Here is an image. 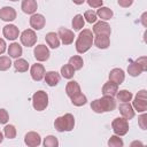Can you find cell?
Instances as JSON below:
<instances>
[{"instance_id": "obj_1", "label": "cell", "mask_w": 147, "mask_h": 147, "mask_svg": "<svg viewBox=\"0 0 147 147\" xmlns=\"http://www.w3.org/2000/svg\"><path fill=\"white\" fill-rule=\"evenodd\" d=\"M116 108V101L114 96L103 95L100 99H95L91 102V109L96 114H103L113 111Z\"/></svg>"}, {"instance_id": "obj_2", "label": "cell", "mask_w": 147, "mask_h": 147, "mask_svg": "<svg viewBox=\"0 0 147 147\" xmlns=\"http://www.w3.org/2000/svg\"><path fill=\"white\" fill-rule=\"evenodd\" d=\"M93 39H94V34L91 30L88 29H83V31L79 32L76 42H75V47L76 51L79 54H84L86 53L93 45Z\"/></svg>"}, {"instance_id": "obj_3", "label": "cell", "mask_w": 147, "mask_h": 147, "mask_svg": "<svg viewBox=\"0 0 147 147\" xmlns=\"http://www.w3.org/2000/svg\"><path fill=\"white\" fill-rule=\"evenodd\" d=\"M54 127L57 132H70L75 127V117L72 114L67 113L59 116L54 121Z\"/></svg>"}, {"instance_id": "obj_4", "label": "cell", "mask_w": 147, "mask_h": 147, "mask_svg": "<svg viewBox=\"0 0 147 147\" xmlns=\"http://www.w3.org/2000/svg\"><path fill=\"white\" fill-rule=\"evenodd\" d=\"M32 107L37 111H42L48 107V94L45 91H37L32 95Z\"/></svg>"}, {"instance_id": "obj_5", "label": "cell", "mask_w": 147, "mask_h": 147, "mask_svg": "<svg viewBox=\"0 0 147 147\" xmlns=\"http://www.w3.org/2000/svg\"><path fill=\"white\" fill-rule=\"evenodd\" d=\"M132 107L134 111H138V113H145L147 110V91L146 90H140L136 94L134 100L132 101Z\"/></svg>"}, {"instance_id": "obj_6", "label": "cell", "mask_w": 147, "mask_h": 147, "mask_svg": "<svg viewBox=\"0 0 147 147\" xmlns=\"http://www.w3.org/2000/svg\"><path fill=\"white\" fill-rule=\"evenodd\" d=\"M111 129L115 134L122 137L129 132V121L124 117H116L111 122Z\"/></svg>"}, {"instance_id": "obj_7", "label": "cell", "mask_w": 147, "mask_h": 147, "mask_svg": "<svg viewBox=\"0 0 147 147\" xmlns=\"http://www.w3.org/2000/svg\"><path fill=\"white\" fill-rule=\"evenodd\" d=\"M20 39L23 46L25 47H32L37 42V34L33 29H26L20 34Z\"/></svg>"}, {"instance_id": "obj_8", "label": "cell", "mask_w": 147, "mask_h": 147, "mask_svg": "<svg viewBox=\"0 0 147 147\" xmlns=\"http://www.w3.org/2000/svg\"><path fill=\"white\" fill-rule=\"evenodd\" d=\"M33 54H34L36 60L39 61V62L47 61V60L49 59V55H51L48 47H47L46 45H44V44L37 45V46L34 47V49H33Z\"/></svg>"}, {"instance_id": "obj_9", "label": "cell", "mask_w": 147, "mask_h": 147, "mask_svg": "<svg viewBox=\"0 0 147 147\" xmlns=\"http://www.w3.org/2000/svg\"><path fill=\"white\" fill-rule=\"evenodd\" d=\"M57 36L60 38V41L63 45H70L74 42V39H75L74 31H71L67 28H60L57 31Z\"/></svg>"}, {"instance_id": "obj_10", "label": "cell", "mask_w": 147, "mask_h": 147, "mask_svg": "<svg viewBox=\"0 0 147 147\" xmlns=\"http://www.w3.org/2000/svg\"><path fill=\"white\" fill-rule=\"evenodd\" d=\"M92 32H93V34H106V36H110L111 29H110V25L106 21H102L101 20V21L94 23L93 29H92Z\"/></svg>"}, {"instance_id": "obj_11", "label": "cell", "mask_w": 147, "mask_h": 147, "mask_svg": "<svg viewBox=\"0 0 147 147\" xmlns=\"http://www.w3.org/2000/svg\"><path fill=\"white\" fill-rule=\"evenodd\" d=\"M24 144L29 147H37L41 144V137L38 132L30 131L24 136Z\"/></svg>"}, {"instance_id": "obj_12", "label": "cell", "mask_w": 147, "mask_h": 147, "mask_svg": "<svg viewBox=\"0 0 147 147\" xmlns=\"http://www.w3.org/2000/svg\"><path fill=\"white\" fill-rule=\"evenodd\" d=\"M29 22H30V26L33 30H41L45 26V24H46V18L44 17L42 14L34 13V14L31 15Z\"/></svg>"}, {"instance_id": "obj_13", "label": "cell", "mask_w": 147, "mask_h": 147, "mask_svg": "<svg viewBox=\"0 0 147 147\" xmlns=\"http://www.w3.org/2000/svg\"><path fill=\"white\" fill-rule=\"evenodd\" d=\"M2 33H3V37L8 40H16L20 36V30L16 25L14 24H7L3 26L2 29Z\"/></svg>"}, {"instance_id": "obj_14", "label": "cell", "mask_w": 147, "mask_h": 147, "mask_svg": "<svg viewBox=\"0 0 147 147\" xmlns=\"http://www.w3.org/2000/svg\"><path fill=\"white\" fill-rule=\"evenodd\" d=\"M45 67L40 63H34L31 65L30 68V75H31V78L34 80V82H40L44 76H45Z\"/></svg>"}, {"instance_id": "obj_15", "label": "cell", "mask_w": 147, "mask_h": 147, "mask_svg": "<svg viewBox=\"0 0 147 147\" xmlns=\"http://www.w3.org/2000/svg\"><path fill=\"white\" fill-rule=\"evenodd\" d=\"M108 78H109V80L114 82L115 84L121 85L124 82V79H125L124 70L121 69V68H114V69L110 70L109 75H108Z\"/></svg>"}, {"instance_id": "obj_16", "label": "cell", "mask_w": 147, "mask_h": 147, "mask_svg": "<svg viewBox=\"0 0 147 147\" xmlns=\"http://www.w3.org/2000/svg\"><path fill=\"white\" fill-rule=\"evenodd\" d=\"M118 110H119L122 117L126 118L127 121L132 119L134 117V115H136V111H134V109H133V107H132V105L130 102H122L119 105V107H118Z\"/></svg>"}, {"instance_id": "obj_17", "label": "cell", "mask_w": 147, "mask_h": 147, "mask_svg": "<svg viewBox=\"0 0 147 147\" xmlns=\"http://www.w3.org/2000/svg\"><path fill=\"white\" fill-rule=\"evenodd\" d=\"M16 10L13 7L5 6L0 9V18L5 22H13L16 18Z\"/></svg>"}, {"instance_id": "obj_18", "label": "cell", "mask_w": 147, "mask_h": 147, "mask_svg": "<svg viewBox=\"0 0 147 147\" xmlns=\"http://www.w3.org/2000/svg\"><path fill=\"white\" fill-rule=\"evenodd\" d=\"M44 79H45V83H46L48 86L54 87V86H56V85L60 83L61 76H60V74H59V72L51 70V71H46V72H45Z\"/></svg>"}, {"instance_id": "obj_19", "label": "cell", "mask_w": 147, "mask_h": 147, "mask_svg": "<svg viewBox=\"0 0 147 147\" xmlns=\"http://www.w3.org/2000/svg\"><path fill=\"white\" fill-rule=\"evenodd\" d=\"M93 44L100 49H106L110 45V38L109 36H106V34H95L93 39Z\"/></svg>"}, {"instance_id": "obj_20", "label": "cell", "mask_w": 147, "mask_h": 147, "mask_svg": "<svg viewBox=\"0 0 147 147\" xmlns=\"http://www.w3.org/2000/svg\"><path fill=\"white\" fill-rule=\"evenodd\" d=\"M21 8H22L23 13L29 14V15H32V14L36 13V10L38 8L37 0H23L22 1V5H21Z\"/></svg>"}, {"instance_id": "obj_21", "label": "cell", "mask_w": 147, "mask_h": 147, "mask_svg": "<svg viewBox=\"0 0 147 147\" xmlns=\"http://www.w3.org/2000/svg\"><path fill=\"white\" fill-rule=\"evenodd\" d=\"M45 41H46L47 46H49L53 49H56L60 46V38H59L56 32H48V33H46Z\"/></svg>"}, {"instance_id": "obj_22", "label": "cell", "mask_w": 147, "mask_h": 147, "mask_svg": "<svg viewBox=\"0 0 147 147\" xmlns=\"http://www.w3.org/2000/svg\"><path fill=\"white\" fill-rule=\"evenodd\" d=\"M118 91V85L115 84L111 80H108L107 83L103 84L102 86V94L103 95H109V96H115Z\"/></svg>"}, {"instance_id": "obj_23", "label": "cell", "mask_w": 147, "mask_h": 147, "mask_svg": "<svg viewBox=\"0 0 147 147\" xmlns=\"http://www.w3.org/2000/svg\"><path fill=\"white\" fill-rule=\"evenodd\" d=\"M7 51H8L9 57H13V59H18L23 54V48L18 42H11Z\"/></svg>"}, {"instance_id": "obj_24", "label": "cell", "mask_w": 147, "mask_h": 147, "mask_svg": "<svg viewBox=\"0 0 147 147\" xmlns=\"http://www.w3.org/2000/svg\"><path fill=\"white\" fill-rule=\"evenodd\" d=\"M141 72H144L142 68L140 67V64L137 61H132L129 60V65H127V74L132 77H137L139 76Z\"/></svg>"}, {"instance_id": "obj_25", "label": "cell", "mask_w": 147, "mask_h": 147, "mask_svg": "<svg viewBox=\"0 0 147 147\" xmlns=\"http://www.w3.org/2000/svg\"><path fill=\"white\" fill-rule=\"evenodd\" d=\"M79 92H82L80 91V86H79V84L76 80H70V82L67 83V85H65V93H67V95L69 98L74 96L75 94H77Z\"/></svg>"}, {"instance_id": "obj_26", "label": "cell", "mask_w": 147, "mask_h": 147, "mask_svg": "<svg viewBox=\"0 0 147 147\" xmlns=\"http://www.w3.org/2000/svg\"><path fill=\"white\" fill-rule=\"evenodd\" d=\"M113 15H114L113 10H111L110 8H108V7L101 6V7L96 10V16H98L99 18H101L102 21H108V20H110V18L113 17Z\"/></svg>"}, {"instance_id": "obj_27", "label": "cell", "mask_w": 147, "mask_h": 147, "mask_svg": "<svg viewBox=\"0 0 147 147\" xmlns=\"http://www.w3.org/2000/svg\"><path fill=\"white\" fill-rule=\"evenodd\" d=\"M15 70L17 72H25L28 71L29 69V63L25 59H22V57H18V59H15V62L13 63Z\"/></svg>"}, {"instance_id": "obj_28", "label": "cell", "mask_w": 147, "mask_h": 147, "mask_svg": "<svg viewBox=\"0 0 147 147\" xmlns=\"http://www.w3.org/2000/svg\"><path fill=\"white\" fill-rule=\"evenodd\" d=\"M71 25H72V28H74L75 31H79V30H82V29L84 28V25H85L84 16L80 15V14L75 15L74 18H72V21H71Z\"/></svg>"}, {"instance_id": "obj_29", "label": "cell", "mask_w": 147, "mask_h": 147, "mask_svg": "<svg viewBox=\"0 0 147 147\" xmlns=\"http://www.w3.org/2000/svg\"><path fill=\"white\" fill-rule=\"evenodd\" d=\"M70 99H71V103H72L74 106H76V107H82V106L86 105V102H87V98H86V95L83 94L82 92L75 94V95L71 96Z\"/></svg>"}, {"instance_id": "obj_30", "label": "cell", "mask_w": 147, "mask_h": 147, "mask_svg": "<svg viewBox=\"0 0 147 147\" xmlns=\"http://www.w3.org/2000/svg\"><path fill=\"white\" fill-rule=\"evenodd\" d=\"M75 71H76V70L68 63V64H64V65L61 67L60 74H61V76H62L63 78H65V79H71V78L74 77V75H75Z\"/></svg>"}, {"instance_id": "obj_31", "label": "cell", "mask_w": 147, "mask_h": 147, "mask_svg": "<svg viewBox=\"0 0 147 147\" xmlns=\"http://www.w3.org/2000/svg\"><path fill=\"white\" fill-rule=\"evenodd\" d=\"M69 64L75 69V70H80L84 65V61L83 57L79 55H74L69 59Z\"/></svg>"}, {"instance_id": "obj_32", "label": "cell", "mask_w": 147, "mask_h": 147, "mask_svg": "<svg viewBox=\"0 0 147 147\" xmlns=\"http://www.w3.org/2000/svg\"><path fill=\"white\" fill-rule=\"evenodd\" d=\"M116 96H117L118 101H121V102H130V101L132 100V98H133L132 93H131L130 91H127V90H121V91H117Z\"/></svg>"}, {"instance_id": "obj_33", "label": "cell", "mask_w": 147, "mask_h": 147, "mask_svg": "<svg viewBox=\"0 0 147 147\" xmlns=\"http://www.w3.org/2000/svg\"><path fill=\"white\" fill-rule=\"evenodd\" d=\"M3 136L7 139H14L16 137V127L13 124H7L3 127Z\"/></svg>"}, {"instance_id": "obj_34", "label": "cell", "mask_w": 147, "mask_h": 147, "mask_svg": "<svg viewBox=\"0 0 147 147\" xmlns=\"http://www.w3.org/2000/svg\"><path fill=\"white\" fill-rule=\"evenodd\" d=\"M108 146L109 147H123L124 146V142L122 140V138H119V136L117 134H114L109 138L108 140Z\"/></svg>"}, {"instance_id": "obj_35", "label": "cell", "mask_w": 147, "mask_h": 147, "mask_svg": "<svg viewBox=\"0 0 147 147\" xmlns=\"http://www.w3.org/2000/svg\"><path fill=\"white\" fill-rule=\"evenodd\" d=\"M42 145L45 147H57L59 146V140L54 136H47L46 138H44Z\"/></svg>"}, {"instance_id": "obj_36", "label": "cell", "mask_w": 147, "mask_h": 147, "mask_svg": "<svg viewBox=\"0 0 147 147\" xmlns=\"http://www.w3.org/2000/svg\"><path fill=\"white\" fill-rule=\"evenodd\" d=\"M13 65L9 56H0V71H6Z\"/></svg>"}, {"instance_id": "obj_37", "label": "cell", "mask_w": 147, "mask_h": 147, "mask_svg": "<svg viewBox=\"0 0 147 147\" xmlns=\"http://www.w3.org/2000/svg\"><path fill=\"white\" fill-rule=\"evenodd\" d=\"M84 20L87 22V23H95L96 20H98V16H96V13L94 10H86L84 13Z\"/></svg>"}, {"instance_id": "obj_38", "label": "cell", "mask_w": 147, "mask_h": 147, "mask_svg": "<svg viewBox=\"0 0 147 147\" xmlns=\"http://www.w3.org/2000/svg\"><path fill=\"white\" fill-rule=\"evenodd\" d=\"M9 121V114L6 109L0 108V124H7Z\"/></svg>"}, {"instance_id": "obj_39", "label": "cell", "mask_w": 147, "mask_h": 147, "mask_svg": "<svg viewBox=\"0 0 147 147\" xmlns=\"http://www.w3.org/2000/svg\"><path fill=\"white\" fill-rule=\"evenodd\" d=\"M85 1L91 8H100L103 3V0H85Z\"/></svg>"}, {"instance_id": "obj_40", "label": "cell", "mask_w": 147, "mask_h": 147, "mask_svg": "<svg viewBox=\"0 0 147 147\" xmlns=\"http://www.w3.org/2000/svg\"><path fill=\"white\" fill-rule=\"evenodd\" d=\"M147 118V115L145 114V113H142V115H140L139 116V118H138V123H139V126L142 129V130H146L147 129V125H146V119Z\"/></svg>"}, {"instance_id": "obj_41", "label": "cell", "mask_w": 147, "mask_h": 147, "mask_svg": "<svg viewBox=\"0 0 147 147\" xmlns=\"http://www.w3.org/2000/svg\"><path fill=\"white\" fill-rule=\"evenodd\" d=\"M136 61L140 64V67L142 68V70H144V71H146V70H147V57H146V56H140V57H139V59H137Z\"/></svg>"}, {"instance_id": "obj_42", "label": "cell", "mask_w": 147, "mask_h": 147, "mask_svg": "<svg viewBox=\"0 0 147 147\" xmlns=\"http://www.w3.org/2000/svg\"><path fill=\"white\" fill-rule=\"evenodd\" d=\"M117 2H118V5H119L121 7H123V8H127V7L132 6L133 0H117Z\"/></svg>"}, {"instance_id": "obj_43", "label": "cell", "mask_w": 147, "mask_h": 147, "mask_svg": "<svg viewBox=\"0 0 147 147\" xmlns=\"http://www.w3.org/2000/svg\"><path fill=\"white\" fill-rule=\"evenodd\" d=\"M7 49V45H6V41L5 39L0 38V55H2Z\"/></svg>"}, {"instance_id": "obj_44", "label": "cell", "mask_w": 147, "mask_h": 147, "mask_svg": "<svg viewBox=\"0 0 147 147\" xmlns=\"http://www.w3.org/2000/svg\"><path fill=\"white\" fill-rule=\"evenodd\" d=\"M140 22H141V24H142L145 28H147V11L142 13V15H141V17H140Z\"/></svg>"}, {"instance_id": "obj_45", "label": "cell", "mask_w": 147, "mask_h": 147, "mask_svg": "<svg viewBox=\"0 0 147 147\" xmlns=\"http://www.w3.org/2000/svg\"><path fill=\"white\" fill-rule=\"evenodd\" d=\"M74 1V3H76V5H83L84 2H85V0H72Z\"/></svg>"}, {"instance_id": "obj_46", "label": "cell", "mask_w": 147, "mask_h": 147, "mask_svg": "<svg viewBox=\"0 0 147 147\" xmlns=\"http://www.w3.org/2000/svg\"><path fill=\"white\" fill-rule=\"evenodd\" d=\"M133 145H139V146H142V144H141V142H139V141H133V142L131 144V146H133Z\"/></svg>"}, {"instance_id": "obj_47", "label": "cell", "mask_w": 147, "mask_h": 147, "mask_svg": "<svg viewBox=\"0 0 147 147\" xmlns=\"http://www.w3.org/2000/svg\"><path fill=\"white\" fill-rule=\"evenodd\" d=\"M2 140H3V134H2V132L0 131V144L2 142Z\"/></svg>"}, {"instance_id": "obj_48", "label": "cell", "mask_w": 147, "mask_h": 147, "mask_svg": "<svg viewBox=\"0 0 147 147\" xmlns=\"http://www.w3.org/2000/svg\"><path fill=\"white\" fill-rule=\"evenodd\" d=\"M9 1H13V2H15V1H18V0H9Z\"/></svg>"}]
</instances>
